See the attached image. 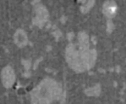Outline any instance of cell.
Returning <instances> with one entry per match:
<instances>
[{
    "label": "cell",
    "instance_id": "6da1fadb",
    "mask_svg": "<svg viewBox=\"0 0 126 104\" xmlns=\"http://www.w3.org/2000/svg\"><path fill=\"white\" fill-rule=\"evenodd\" d=\"M69 49L68 62L76 72H84L94 66L96 59V51L90 48L86 34L79 33L77 41L69 46Z\"/></svg>",
    "mask_w": 126,
    "mask_h": 104
},
{
    "label": "cell",
    "instance_id": "7a4b0ae2",
    "mask_svg": "<svg viewBox=\"0 0 126 104\" xmlns=\"http://www.w3.org/2000/svg\"><path fill=\"white\" fill-rule=\"evenodd\" d=\"M62 89L60 84L49 78L44 79L30 93L32 104H50L60 99Z\"/></svg>",
    "mask_w": 126,
    "mask_h": 104
},
{
    "label": "cell",
    "instance_id": "3957f363",
    "mask_svg": "<svg viewBox=\"0 0 126 104\" xmlns=\"http://www.w3.org/2000/svg\"><path fill=\"white\" fill-rule=\"evenodd\" d=\"M1 78L2 85L6 89L11 88L15 83V73L10 67H6L2 71Z\"/></svg>",
    "mask_w": 126,
    "mask_h": 104
},
{
    "label": "cell",
    "instance_id": "277c9868",
    "mask_svg": "<svg viewBox=\"0 0 126 104\" xmlns=\"http://www.w3.org/2000/svg\"><path fill=\"white\" fill-rule=\"evenodd\" d=\"M109 6H105V9L106 11V12H109L111 13V14H113L115 13L116 10V6H115V5L114 4L113 6L114 3H111V6H110V3H108Z\"/></svg>",
    "mask_w": 126,
    "mask_h": 104
}]
</instances>
